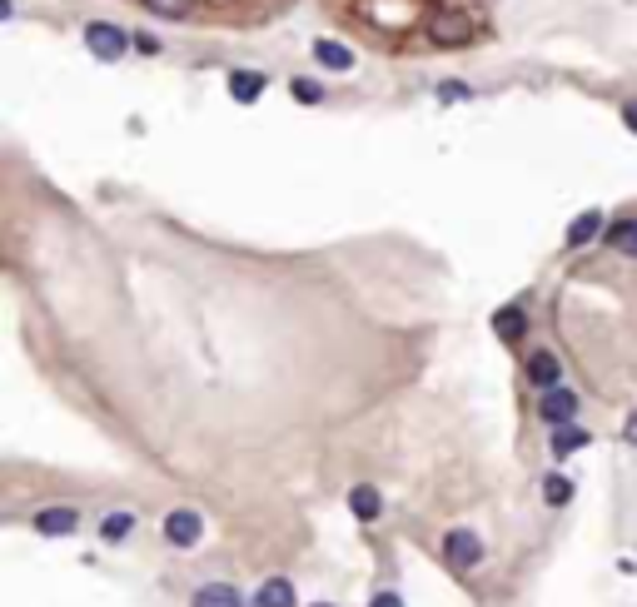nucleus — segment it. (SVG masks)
Wrapping results in <instances>:
<instances>
[{"label":"nucleus","instance_id":"nucleus-1","mask_svg":"<svg viewBox=\"0 0 637 607\" xmlns=\"http://www.w3.org/2000/svg\"><path fill=\"white\" fill-rule=\"evenodd\" d=\"M439 562L453 572V578H469V572H478V562H483V538H478V528L459 523L449 528L439 538Z\"/></svg>","mask_w":637,"mask_h":607},{"label":"nucleus","instance_id":"nucleus-2","mask_svg":"<svg viewBox=\"0 0 637 607\" xmlns=\"http://www.w3.org/2000/svg\"><path fill=\"white\" fill-rule=\"evenodd\" d=\"M423 40H429L433 50H469L478 40V20L463 15V10H433V15L423 20Z\"/></svg>","mask_w":637,"mask_h":607},{"label":"nucleus","instance_id":"nucleus-3","mask_svg":"<svg viewBox=\"0 0 637 607\" xmlns=\"http://www.w3.org/2000/svg\"><path fill=\"white\" fill-rule=\"evenodd\" d=\"M80 40L90 46L95 60H125V56L135 50V30L115 25V20H85Z\"/></svg>","mask_w":637,"mask_h":607},{"label":"nucleus","instance_id":"nucleus-4","mask_svg":"<svg viewBox=\"0 0 637 607\" xmlns=\"http://www.w3.org/2000/svg\"><path fill=\"white\" fill-rule=\"evenodd\" d=\"M30 528L40 532V538H70V532L85 528V508L80 503H46L30 513Z\"/></svg>","mask_w":637,"mask_h":607},{"label":"nucleus","instance_id":"nucleus-5","mask_svg":"<svg viewBox=\"0 0 637 607\" xmlns=\"http://www.w3.org/2000/svg\"><path fill=\"white\" fill-rule=\"evenodd\" d=\"M159 532H165V542L175 552H189V548H199V538H205V513H199V508H169Z\"/></svg>","mask_w":637,"mask_h":607},{"label":"nucleus","instance_id":"nucleus-6","mask_svg":"<svg viewBox=\"0 0 637 607\" xmlns=\"http://www.w3.org/2000/svg\"><path fill=\"white\" fill-rule=\"evenodd\" d=\"M578 413H582V399L572 389H543L533 399V419L538 423H548V429H558V423H578Z\"/></svg>","mask_w":637,"mask_h":607},{"label":"nucleus","instance_id":"nucleus-7","mask_svg":"<svg viewBox=\"0 0 637 607\" xmlns=\"http://www.w3.org/2000/svg\"><path fill=\"white\" fill-rule=\"evenodd\" d=\"M523 383H528L533 393L558 389V383H562V359H558V349H528V354H523Z\"/></svg>","mask_w":637,"mask_h":607},{"label":"nucleus","instance_id":"nucleus-8","mask_svg":"<svg viewBox=\"0 0 637 607\" xmlns=\"http://www.w3.org/2000/svg\"><path fill=\"white\" fill-rule=\"evenodd\" d=\"M602 234H608V215H602L598 205L592 209H582V215H572V225H568V234H562V249H588V244H598Z\"/></svg>","mask_w":637,"mask_h":607},{"label":"nucleus","instance_id":"nucleus-9","mask_svg":"<svg viewBox=\"0 0 637 607\" xmlns=\"http://www.w3.org/2000/svg\"><path fill=\"white\" fill-rule=\"evenodd\" d=\"M189 607H254V602L244 598L235 582L209 578V582H195V588H189Z\"/></svg>","mask_w":637,"mask_h":607},{"label":"nucleus","instance_id":"nucleus-10","mask_svg":"<svg viewBox=\"0 0 637 607\" xmlns=\"http://www.w3.org/2000/svg\"><path fill=\"white\" fill-rule=\"evenodd\" d=\"M592 449V429L588 423H558L553 433H548V453H553V463H568L572 453Z\"/></svg>","mask_w":637,"mask_h":607},{"label":"nucleus","instance_id":"nucleus-11","mask_svg":"<svg viewBox=\"0 0 637 607\" xmlns=\"http://www.w3.org/2000/svg\"><path fill=\"white\" fill-rule=\"evenodd\" d=\"M602 249H608V254H618V259H632V264H637V215H618V219H608Z\"/></svg>","mask_w":637,"mask_h":607},{"label":"nucleus","instance_id":"nucleus-12","mask_svg":"<svg viewBox=\"0 0 637 607\" xmlns=\"http://www.w3.org/2000/svg\"><path fill=\"white\" fill-rule=\"evenodd\" d=\"M314 60H318V70H329V76H349V70L359 66V56H354V46H344V40H314Z\"/></svg>","mask_w":637,"mask_h":607},{"label":"nucleus","instance_id":"nucleus-13","mask_svg":"<svg viewBox=\"0 0 637 607\" xmlns=\"http://www.w3.org/2000/svg\"><path fill=\"white\" fill-rule=\"evenodd\" d=\"M135 523H140L135 508H110V513H100V528H95V532H100L105 548H120V542H130Z\"/></svg>","mask_w":637,"mask_h":607},{"label":"nucleus","instance_id":"nucleus-14","mask_svg":"<svg viewBox=\"0 0 637 607\" xmlns=\"http://www.w3.org/2000/svg\"><path fill=\"white\" fill-rule=\"evenodd\" d=\"M493 334H498V344L518 349V344H523V334H528V309L523 304H503L493 314Z\"/></svg>","mask_w":637,"mask_h":607},{"label":"nucleus","instance_id":"nucleus-15","mask_svg":"<svg viewBox=\"0 0 637 607\" xmlns=\"http://www.w3.org/2000/svg\"><path fill=\"white\" fill-rule=\"evenodd\" d=\"M264 90H269V76H264V70H229V100L254 105V100H264Z\"/></svg>","mask_w":637,"mask_h":607},{"label":"nucleus","instance_id":"nucleus-16","mask_svg":"<svg viewBox=\"0 0 637 607\" xmlns=\"http://www.w3.org/2000/svg\"><path fill=\"white\" fill-rule=\"evenodd\" d=\"M349 508H354L359 523H379V518H384V493H379L374 483H354L349 488Z\"/></svg>","mask_w":637,"mask_h":607},{"label":"nucleus","instance_id":"nucleus-17","mask_svg":"<svg viewBox=\"0 0 637 607\" xmlns=\"http://www.w3.org/2000/svg\"><path fill=\"white\" fill-rule=\"evenodd\" d=\"M254 607H299V592H294L289 578H269L254 592Z\"/></svg>","mask_w":637,"mask_h":607},{"label":"nucleus","instance_id":"nucleus-18","mask_svg":"<svg viewBox=\"0 0 637 607\" xmlns=\"http://www.w3.org/2000/svg\"><path fill=\"white\" fill-rule=\"evenodd\" d=\"M572 493H578V488H572L568 473H543V503L548 508H568Z\"/></svg>","mask_w":637,"mask_h":607},{"label":"nucleus","instance_id":"nucleus-19","mask_svg":"<svg viewBox=\"0 0 637 607\" xmlns=\"http://www.w3.org/2000/svg\"><path fill=\"white\" fill-rule=\"evenodd\" d=\"M140 10L159 20H189L195 15V0H140Z\"/></svg>","mask_w":637,"mask_h":607},{"label":"nucleus","instance_id":"nucleus-20","mask_svg":"<svg viewBox=\"0 0 637 607\" xmlns=\"http://www.w3.org/2000/svg\"><path fill=\"white\" fill-rule=\"evenodd\" d=\"M289 95H294V100H299V105H324V85H318V80H309V76H294L289 80Z\"/></svg>","mask_w":637,"mask_h":607},{"label":"nucleus","instance_id":"nucleus-21","mask_svg":"<svg viewBox=\"0 0 637 607\" xmlns=\"http://www.w3.org/2000/svg\"><path fill=\"white\" fill-rule=\"evenodd\" d=\"M439 100H443V105H453V100H473V90H469L463 80H443V85H439Z\"/></svg>","mask_w":637,"mask_h":607},{"label":"nucleus","instance_id":"nucleus-22","mask_svg":"<svg viewBox=\"0 0 637 607\" xmlns=\"http://www.w3.org/2000/svg\"><path fill=\"white\" fill-rule=\"evenodd\" d=\"M135 50H140V56H159V35H150V30H135Z\"/></svg>","mask_w":637,"mask_h":607},{"label":"nucleus","instance_id":"nucleus-23","mask_svg":"<svg viewBox=\"0 0 637 607\" xmlns=\"http://www.w3.org/2000/svg\"><path fill=\"white\" fill-rule=\"evenodd\" d=\"M369 607H403V592L399 588H379L374 598H369Z\"/></svg>","mask_w":637,"mask_h":607},{"label":"nucleus","instance_id":"nucleus-24","mask_svg":"<svg viewBox=\"0 0 637 607\" xmlns=\"http://www.w3.org/2000/svg\"><path fill=\"white\" fill-rule=\"evenodd\" d=\"M622 443H632V449H637V409L622 419Z\"/></svg>","mask_w":637,"mask_h":607},{"label":"nucleus","instance_id":"nucleus-25","mask_svg":"<svg viewBox=\"0 0 637 607\" xmlns=\"http://www.w3.org/2000/svg\"><path fill=\"white\" fill-rule=\"evenodd\" d=\"M622 125H628V130L637 135V100H628V105H622Z\"/></svg>","mask_w":637,"mask_h":607},{"label":"nucleus","instance_id":"nucleus-26","mask_svg":"<svg viewBox=\"0 0 637 607\" xmlns=\"http://www.w3.org/2000/svg\"><path fill=\"white\" fill-rule=\"evenodd\" d=\"M309 607H339V602H309Z\"/></svg>","mask_w":637,"mask_h":607}]
</instances>
